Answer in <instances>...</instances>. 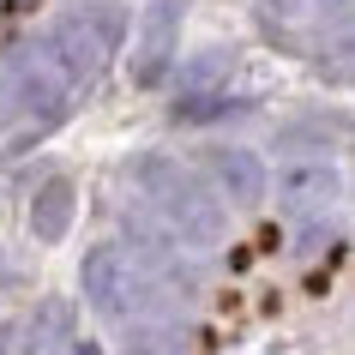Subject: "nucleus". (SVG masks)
Returning <instances> with one entry per match:
<instances>
[{
	"label": "nucleus",
	"instance_id": "1",
	"mask_svg": "<svg viewBox=\"0 0 355 355\" xmlns=\"http://www.w3.org/2000/svg\"><path fill=\"white\" fill-rule=\"evenodd\" d=\"M145 181H150L157 205H163V217L175 223L181 241L187 247H217V235H223V205L193 175H181V168H168V163H145Z\"/></svg>",
	"mask_w": 355,
	"mask_h": 355
},
{
	"label": "nucleus",
	"instance_id": "2",
	"mask_svg": "<svg viewBox=\"0 0 355 355\" xmlns=\"http://www.w3.org/2000/svg\"><path fill=\"white\" fill-rule=\"evenodd\" d=\"M78 283H85L91 307H96V313H109V319L139 313V295L150 289V283L127 265V253H121V247H96V253H85V265H78Z\"/></svg>",
	"mask_w": 355,
	"mask_h": 355
},
{
	"label": "nucleus",
	"instance_id": "3",
	"mask_svg": "<svg viewBox=\"0 0 355 355\" xmlns=\"http://www.w3.org/2000/svg\"><path fill=\"white\" fill-rule=\"evenodd\" d=\"M175 37H181V0H150L139 24V49H132V85H157L168 73Z\"/></svg>",
	"mask_w": 355,
	"mask_h": 355
},
{
	"label": "nucleus",
	"instance_id": "4",
	"mask_svg": "<svg viewBox=\"0 0 355 355\" xmlns=\"http://www.w3.org/2000/svg\"><path fill=\"white\" fill-rule=\"evenodd\" d=\"M337 199V175L325 163H289L277 175V205L295 211V217H313V211H325Z\"/></svg>",
	"mask_w": 355,
	"mask_h": 355
},
{
	"label": "nucleus",
	"instance_id": "5",
	"mask_svg": "<svg viewBox=\"0 0 355 355\" xmlns=\"http://www.w3.org/2000/svg\"><path fill=\"white\" fill-rule=\"evenodd\" d=\"M12 96H19V109L31 114L37 127H49V121L67 114V85H60L42 60H24L19 73H12Z\"/></svg>",
	"mask_w": 355,
	"mask_h": 355
},
{
	"label": "nucleus",
	"instance_id": "6",
	"mask_svg": "<svg viewBox=\"0 0 355 355\" xmlns=\"http://www.w3.org/2000/svg\"><path fill=\"white\" fill-rule=\"evenodd\" d=\"M211 175H217V187L229 193V205H259L265 199V163L253 150H217L211 157Z\"/></svg>",
	"mask_w": 355,
	"mask_h": 355
},
{
	"label": "nucleus",
	"instance_id": "7",
	"mask_svg": "<svg viewBox=\"0 0 355 355\" xmlns=\"http://www.w3.org/2000/svg\"><path fill=\"white\" fill-rule=\"evenodd\" d=\"M49 49L60 55L67 78H96V67H103V37H96V31H91L85 19H67V24H55Z\"/></svg>",
	"mask_w": 355,
	"mask_h": 355
},
{
	"label": "nucleus",
	"instance_id": "8",
	"mask_svg": "<svg viewBox=\"0 0 355 355\" xmlns=\"http://www.w3.org/2000/svg\"><path fill=\"white\" fill-rule=\"evenodd\" d=\"M67 223H73V181L49 175L37 187V205H31V229H37V241H60Z\"/></svg>",
	"mask_w": 355,
	"mask_h": 355
},
{
	"label": "nucleus",
	"instance_id": "9",
	"mask_svg": "<svg viewBox=\"0 0 355 355\" xmlns=\"http://www.w3.org/2000/svg\"><path fill=\"white\" fill-rule=\"evenodd\" d=\"M132 355H168V331H139Z\"/></svg>",
	"mask_w": 355,
	"mask_h": 355
},
{
	"label": "nucleus",
	"instance_id": "10",
	"mask_svg": "<svg viewBox=\"0 0 355 355\" xmlns=\"http://www.w3.org/2000/svg\"><path fill=\"white\" fill-rule=\"evenodd\" d=\"M301 0H271V12H295Z\"/></svg>",
	"mask_w": 355,
	"mask_h": 355
},
{
	"label": "nucleus",
	"instance_id": "11",
	"mask_svg": "<svg viewBox=\"0 0 355 355\" xmlns=\"http://www.w3.org/2000/svg\"><path fill=\"white\" fill-rule=\"evenodd\" d=\"M78 355H103V349H96V343H91V337H85V343H78Z\"/></svg>",
	"mask_w": 355,
	"mask_h": 355
},
{
	"label": "nucleus",
	"instance_id": "12",
	"mask_svg": "<svg viewBox=\"0 0 355 355\" xmlns=\"http://www.w3.org/2000/svg\"><path fill=\"white\" fill-rule=\"evenodd\" d=\"M0 355H6V349H0Z\"/></svg>",
	"mask_w": 355,
	"mask_h": 355
}]
</instances>
